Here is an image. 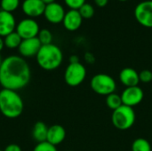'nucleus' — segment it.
Returning a JSON list of instances; mask_svg holds the SVG:
<instances>
[{"mask_svg": "<svg viewBox=\"0 0 152 151\" xmlns=\"http://www.w3.org/2000/svg\"><path fill=\"white\" fill-rule=\"evenodd\" d=\"M20 5V0H1V10L8 12H12Z\"/></svg>", "mask_w": 152, "mask_h": 151, "instance_id": "21", "label": "nucleus"}, {"mask_svg": "<svg viewBox=\"0 0 152 151\" xmlns=\"http://www.w3.org/2000/svg\"><path fill=\"white\" fill-rule=\"evenodd\" d=\"M90 85L95 93L102 96H108L115 93L117 88L115 79L111 76L104 73H98L94 76L91 79Z\"/></svg>", "mask_w": 152, "mask_h": 151, "instance_id": "5", "label": "nucleus"}, {"mask_svg": "<svg viewBox=\"0 0 152 151\" xmlns=\"http://www.w3.org/2000/svg\"><path fill=\"white\" fill-rule=\"evenodd\" d=\"M0 151H4V150H0Z\"/></svg>", "mask_w": 152, "mask_h": 151, "instance_id": "35", "label": "nucleus"}, {"mask_svg": "<svg viewBox=\"0 0 152 151\" xmlns=\"http://www.w3.org/2000/svg\"><path fill=\"white\" fill-rule=\"evenodd\" d=\"M69 63H77V62H80L79 61V58L77 55H71L69 57Z\"/></svg>", "mask_w": 152, "mask_h": 151, "instance_id": "30", "label": "nucleus"}, {"mask_svg": "<svg viewBox=\"0 0 152 151\" xmlns=\"http://www.w3.org/2000/svg\"><path fill=\"white\" fill-rule=\"evenodd\" d=\"M140 82L147 84L152 81V71L150 69H143L139 73Z\"/></svg>", "mask_w": 152, "mask_h": 151, "instance_id": "26", "label": "nucleus"}, {"mask_svg": "<svg viewBox=\"0 0 152 151\" xmlns=\"http://www.w3.org/2000/svg\"><path fill=\"white\" fill-rule=\"evenodd\" d=\"M120 95H121L123 105L132 108L140 104L144 98V93L142 89L138 85L132 86V87H126V89L122 92Z\"/></svg>", "mask_w": 152, "mask_h": 151, "instance_id": "9", "label": "nucleus"}, {"mask_svg": "<svg viewBox=\"0 0 152 151\" xmlns=\"http://www.w3.org/2000/svg\"><path fill=\"white\" fill-rule=\"evenodd\" d=\"M21 41H22V38L19 36V34L16 31H13L12 33L7 35L4 38V46H6L9 49H16V48H19Z\"/></svg>", "mask_w": 152, "mask_h": 151, "instance_id": "18", "label": "nucleus"}, {"mask_svg": "<svg viewBox=\"0 0 152 151\" xmlns=\"http://www.w3.org/2000/svg\"><path fill=\"white\" fill-rule=\"evenodd\" d=\"M16 20L12 12L0 10V36H6L7 35L15 31Z\"/></svg>", "mask_w": 152, "mask_h": 151, "instance_id": "13", "label": "nucleus"}, {"mask_svg": "<svg viewBox=\"0 0 152 151\" xmlns=\"http://www.w3.org/2000/svg\"><path fill=\"white\" fill-rule=\"evenodd\" d=\"M37 62L38 66L47 71L58 69L63 61V54L60 47L56 44H50L42 45L37 56Z\"/></svg>", "mask_w": 152, "mask_h": 151, "instance_id": "3", "label": "nucleus"}, {"mask_svg": "<svg viewBox=\"0 0 152 151\" xmlns=\"http://www.w3.org/2000/svg\"><path fill=\"white\" fill-rule=\"evenodd\" d=\"M15 31L22 39H28L37 37L40 31V28L38 23L34 19L28 18L21 20L16 25Z\"/></svg>", "mask_w": 152, "mask_h": 151, "instance_id": "8", "label": "nucleus"}, {"mask_svg": "<svg viewBox=\"0 0 152 151\" xmlns=\"http://www.w3.org/2000/svg\"><path fill=\"white\" fill-rule=\"evenodd\" d=\"M81 17L83 19H91L94 15V6L91 4H88V3H86L85 4H83L79 10H78Z\"/></svg>", "mask_w": 152, "mask_h": 151, "instance_id": "22", "label": "nucleus"}, {"mask_svg": "<svg viewBox=\"0 0 152 151\" xmlns=\"http://www.w3.org/2000/svg\"><path fill=\"white\" fill-rule=\"evenodd\" d=\"M21 9L24 14L32 19L44 14L45 4L42 0H24Z\"/></svg>", "mask_w": 152, "mask_h": 151, "instance_id": "12", "label": "nucleus"}, {"mask_svg": "<svg viewBox=\"0 0 152 151\" xmlns=\"http://www.w3.org/2000/svg\"><path fill=\"white\" fill-rule=\"evenodd\" d=\"M64 3L70 10H79L86 4V0H64Z\"/></svg>", "mask_w": 152, "mask_h": 151, "instance_id": "25", "label": "nucleus"}, {"mask_svg": "<svg viewBox=\"0 0 152 151\" xmlns=\"http://www.w3.org/2000/svg\"><path fill=\"white\" fill-rule=\"evenodd\" d=\"M31 71L24 58L11 55L4 59L0 68V85L4 89L19 91L28 85Z\"/></svg>", "mask_w": 152, "mask_h": 151, "instance_id": "1", "label": "nucleus"}, {"mask_svg": "<svg viewBox=\"0 0 152 151\" xmlns=\"http://www.w3.org/2000/svg\"><path fill=\"white\" fill-rule=\"evenodd\" d=\"M4 39L2 36H0V52L4 49Z\"/></svg>", "mask_w": 152, "mask_h": 151, "instance_id": "31", "label": "nucleus"}, {"mask_svg": "<svg viewBox=\"0 0 152 151\" xmlns=\"http://www.w3.org/2000/svg\"><path fill=\"white\" fill-rule=\"evenodd\" d=\"M47 133H48V127H47V125L44 122L38 121L33 126V129H32V137H33V139L37 143L44 142H46Z\"/></svg>", "mask_w": 152, "mask_h": 151, "instance_id": "17", "label": "nucleus"}, {"mask_svg": "<svg viewBox=\"0 0 152 151\" xmlns=\"http://www.w3.org/2000/svg\"><path fill=\"white\" fill-rule=\"evenodd\" d=\"M66 138V130L63 126L60 125H53L50 127H48V133H47V138L46 142L57 146L63 142V141Z\"/></svg>", "mask_w": 152, "mask_h": 151, "instance_id": "16", "label": "nucleus"}, {"mask_svg": "<svg viewBox=\"0 0 152 151\" xmlns=\"http://www.w3.org/2000/svg\"><path fill=\"white\" fill-rule=\"evenodd\" d=\"M83 22V18L81 17L78 10H69L65 13L64 19L62 20L64 28L69 31L77 30Z\"/></svg>", "mask_w": 152, "mask_h": 151, "instance_id": "14", "label": "nucleus"}, {"mask_svg": "<svg viewBox=\"0 0 152 151\" xmlns=\"http://www.w3.org/2000/svg\"><path fill=\"white\" fill-rule=\"evenodd\" d=\"M44 3H45V4L46 5V4H52V3H54L55 2V0H42Z\"/></svg>", "mask_w": 152, "mask_h": 151, "instance_id": "32", "label": "nucleus"}, {"mask_svg": "<svg viewBox=\"0 0 152 151\" xmlns=\"http://www.w3.org/2000/svg\"><path fill=\"white\" fill-rule=\"evenodd\" d=\"M3 59H2V56L0 55V68H1V65H2V63H3Z\"/></svg>", "mask_w": 152, "mask_h": 151, "instance_id": "33", "label": "nucleus"}, {"mask_svg": "<svg viewBox=\"0 0 152 151\" xmlns=\"http://www.w3.org/2000/svg\"><path fill=\"white\" fill-rule=\"evenodd\" d=\"M65 10L63 6L59 3H52L45 5L44 16L47 21L53 24H59L62 22L65 16Z\"/></svg>", "mask_w": 152, "mask_h": 151, "instance_id": "11", "label": "nucleus"}, {"mask_svg": "<svg viewBox=\"0 0 152 151\" xmlns=\"http://www.w3.org/2000/svg\"><path fill=\"white\" fill-rule=\"evenodd\" d=\"M41 46L42 44L40 43L37 36L28 39H22L18 51L22 58H31L37 56Z\"/></svg>", "mask_w": 152, "mask_h": 151, "instance_id": "10", "label": "nucleus"}, {"mask_svg": "<svg viewBox=\"0 0 152 151\" xmlns=\"http://www.w3.org/2000/svg\"><path fill=\"white\" fill-rule=\"evenodd\" d=\"M33 151H58L56 146L47 142H40L37 143Z\"/></svg>", "mask_w": 152, "mask_h": 151, "instance_id": "24", "label": "nucleus"}, {"mask_svg": "<svg viewBox=\"0 0 152 151\" xmlns=\"http://www.w3.org/2000/svg\"><path fill=\"white\" fill-rule=\"evenodd\" d=\"M106 105L112 111L118 109L119 107H121L123 105L121 95L117 94L116 93H113L106 96Z\"/></svg>", "mask_w": 152, "mask_h": 151, "instance_id": "19", "label": "nucleus"}, {"mask_svg": "<svg viewBox=\"0 0 152 151\" xmlns=\"http://www.w3.org/2000/svg\"><path fill=\"white\" fill-rule=\"evenodd\" d=\"M85 61H86L88 64H93V63L95 61V57H94V55L92 53L87 52V53H86V54H85Z\"/></svg>", "mask_w": 152, "mask_h": 151, "instance_id": "27", "label": "nucleus"}, {"mask_svg": "<svg viewBox=\"0 0 152 151\" xmlns=\"http://www.w3.org/2000/svg\"><path fill=\"white\" fill-rule=\"evenodd\" d=\"M24 109L21 96L17 91L4 89L0 91V112L6 118L14 119L19 117Z\"/></svg>", "mask_w": 152, "mask_h": 151, "instance_id": "2", "label": "nucleus"}, {"mask_svg": "<svg viewBox=\"0 0 152 151\" xmlns=\"http://www.w3.org/2000/svg\"><path fill=\"white\" fill-rule=\"evenodd\" d=\"M132 151H152L151 143L144 138H137L132 143Z\"/></svg>", "mask_w": 152, "mask_h": 151, "instance_id": "20", "label": "nucleus"}, {"mask_svg": "<svg viewBox=\"0 0 152 151\" xmlns=\"http://www.w3.org/2000/svg\"><path fill=\"white\" fill-rule=\"evenodd\" d=\"M134 18L145 28H152V0L139 3L134 9Z\"/></svg>", "mask_w": 152, "mask_h": 151, "instance_id": "7", "label": "nucleus"}, {"mask_svg": "<svg viewBox=\"0 0 152 151\" xmlns=\"http://www.w3.org/2000/svg\"><path fill=\"white\" fill-rule=\"evenodd\" d=\"M4 151H22V150H21V148H20L18 144L12 143V144H9L8 146H6V147H5V149L4 150Z\"/></svg>", "mask_w": 152, "mask_h": 151, "instance_id": "28", "label": "nucleus"}, {"mask_svg": "<svg viewBox=\"0 0 152 151\" xmlns=\"http://www.w3.org/2000/svg\"><path fill=\"white\" fill-rule=\"evenodd\" d=\"M119 80L126 87L137 86L140 83L139 73L133 68H124L119 73Z\"/></svg>", "mask_w": 152, "mask_h": 151, "instance_id": "15", "label": "nucleus"}, {"mask_svg": "<svg viewBox=\"0 0 152 151\" xmlns=\"http://www.w3.org/2000/svg\"><path fill=\"white\" fill-rule=\"evenodd\" d=\"M136 119L134 109L132 107L122 105L118 109L113 110L111 115V121L113 125L121 131L130 129Z\"/></svg>", "mask_w": 152, "mask_h": 151, "instance_id": "4", "label": "nucleus"}, {"mask_svg": "<svg viewBox=\"0 0 152 151\" xmlns=\"http://www.w3.org/2000/svg\"><path fill=\"white\" fill-rule=\"evenodd\" d=\"M86 77V69L80 62L69 63L65 69L64 80L66 84L71 87L81 85Z\"/></svg>", "mask_w": 152, "mask_h": 151, "instance_id": "6", "label": "nucleus"}, {"mask_svg": "<svg viewBox=\"0 0 152 151\" xmlns=\"http://www.w3.org/2000/svg\"><path fill=\"white\" fill-rule=\"evenodd\" d=\"M37 38L39 39L42 45L50 44H52V41H53V35L50 30L44 28V29H40L37 35Z\"/></svg>", "mask_w": 152, "mask_h": 151, "instance_id": "23", "label": "nucleus"}, {"mask_svg": "<svg viewBox=\"0 0 152 151\" xmlns=\"http://www.w3.org/2000/svg\"><path fill=\"white\" fill-rule=\"evenodd\" d=\"M95 4L99 7H104L108 4L109 0H94Z\"/></svg>", "mask_w": 152, "mask_h": 151, "instance_id": "29", "label": "nucleus"}, {"mask_svg": "<svg viewBox=\"0 0 152 151\" xmlns=\"http://www.w3.org/2000/svg\"><path fill=\"white\" fill-rule=\"evenodd\" d=\"M119 1H121V2H126V1H127V0H119Z\"/></svg>", "mask_w": 152, "mask_h": 151, "instance_id": "34", "label": "nucleus"}]
</instances>
